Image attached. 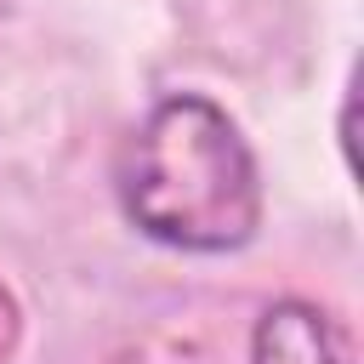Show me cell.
Returning <instances> with one entry per match:
<instances>
[{
    "instance_id": "obj_1",
    "label": "cell",
    "mask_w": 364,
    "mask_h": 364,
    "mask_svg": "<svg viewBox=\"0 0 364 364\" xmlns=\"http://www.w3.org/2000/svg\"><path fill=\"white\" fill-rule=\"evenodd\" d=\"M114 188L131 228L171 250L216 256L250 245L262 228L256 154L228 108L199 91H171L142 114L119 148Z\"/></svg>"
},
{
    "instance_id": "obj_2",
    "label": "cell",
    "mask_w": 364,
    "mask_h": 364,
    "mask_svg": "<svg viewBox=\"0 0 364 364\" xmlns=\"http://www.w3.org/2000/svg\"><path fill=\"white\" fill-rule=\"evenodd\" d=\"M250 364H347V341L313 301H273L256 318Z\"/></svg>"
},
{
    "instance_id": "obj_3",
    "label": "cell",
    "mask_w": 364,
    "mask_h": 364,
    "mask_svg": "<svg viewBox=\"0 0 364 364\" xmlns=\"http://www.w3.org/2000/svg\"><path fill=\"white\" fill-rule=\"evenodd\" d=\"M11 341H17V307H11V296L0 290V358L11 353Z\"/></svg>"
}]
</instances>
